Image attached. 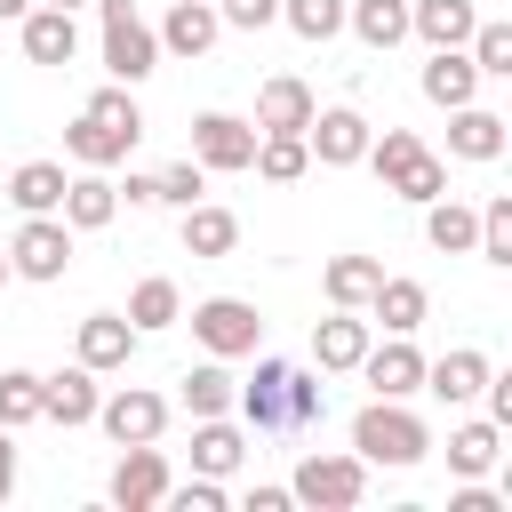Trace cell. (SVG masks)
I'll use <instances>...</instances> for the list:
<instances>
[{
	"label": "cell",
	"mask_w": 512,
	"mask_h": 512,
	"mask_svg": "<svg viewBox=\"0 0 512 512\" xmlns=\"http://www.w3.org/2000/svg\"><path fill=\"white\" fill-rule=\"evenodd\" d=\"M240 504H248V512H288V504H296V496H288V488H248V496H240Z\"/></svg>",
	"instance_id": "c3c4849f"
},
{
	"label": "cell",
	"mask_w": 512,
	"mask_h": 512,
	"mask_svg": "<svg viewBox=\"0 0 512 512\" xmlns=\"http://www.w3.org/2000/svg\"><path fill=\"white\" fill-rule=\"evenodd\" d=\"M8 496H16V432L0 424V504H8Z\"/></svg>",
	"instance_id": "bcb514c9"
},
{
	"label": "cell",
	"mask_w": 512,
	"mask_h": 512,
	"mask_svg": "<svg viewBox=\"0 0 512 512\" xmlns=\"http://www.w3.org/2000/svg\"><path fill=\"white\" fill-rule=\"evenodd\" d=\"M216 16L232 32H264V24H280V0H216Z\"/></svg>",
	"instance_id": "ee69618b"
},
{
	"label": "cell",
	"mask_w": 512,
	"mask_h": 512,
	"mask_svg": "<svg viewBox=\"0 0 512 512\" xmlns=\"http://www.w3.org/2000/svg\"><path fill=\"white\" fill-rule=\"evenodd\" d=\"M104 496H112L120 512H160V496H168V456H160L152 440H136V448H120V464H112V480H104Z\"/></svg>",
	"instance_id": "8fae6325"
},
{
	"label": "cell",
	"mask_w": 512,
	"mask_h": 512,
	"mask_svg": "<svg viewBox=\"0 0 512 512\" xmlns=\"http://www.w3.org/2000/svg\"><path fill=\"white\" fill-rule=\"evenodd\" d=\"M488 352H472V344H456V352H440V360H424V392L432 400H448V408H464V400H480V384H488Z\"/></svg>",
	"instance_id": "ffe728a7"
},
{
	"label": "cell",
	"mask_w": 512,
	"mask_h": 512,
	"mask_svg": "<svg viewBox=\"0 0 512 512\" xmlns=\"http://www.w3.org/2000/svg\"><path fill=\"white\" fill-rule=\"evenodd\" d=\"M504 144H512V120L488 112L480 96L448 112V160H504Z\"/></svg>",
	"instance_id": "4fadbf2b"
},
{
	"label": "cell",
	"mask_w": 512,
	"mask_h": 512,
	"mask_svg": "<svg viewBox=\"0 0 512 512\" xmlns=\"http://www.w3.org/2000/svg\"><path fill=\"white\" fill-rule=\"evenodd\" d=\"M360 352H368V320L344 312V304H328V320H312V368L320 376H352Z\"/></svg>",
	"instance_id": "9a60e30c"
},
{
	"label": "cell",
	"mask_w": 512,
	"mask_h": 512,
	"mask_svg": "<svg viewBox=\"0 0 512 512\" xmlns=\"http://www.w3.org/2000/svg\"><path fill=\"white\" fill-rule=\"evenodd\" d=\"M472 256H488V264H512V192H488V200H480Z\"/></svg>",
	"instance_id": "74e56055"
},
{
	"label": "cell",
	"mask_w": 512,
	"mask_h": 512,
	"mask_svg": "<svg viewBox=\"0 0 512 512\" xmlns=\"http://www.w3.org/2000/svg\"><path fill=\"white\" fill-rule=\"evenodd\" d=\"M8 200H16V216H56V200H64V160H24V168L8 176Z\"/></svg>",
	"instance_id": "4dcf8cb0"
},
{
	"label": "cell",
	"mask_w": 512,
	"mask_h": 512,
	"mask_svg": "<svg viewBox=\"0 0 512 512\" xmlns=\"http://www.w3.org/2000/svg\"><path fill=\"white\" fill-rule=\"evenodd\" d=\"M240 424L248 432H312L328 416V384L320 368H296V360H256V376L232 392Z\"/></svg>",
	"instance_id": "6da1fadb"
},
{
	"label": "cell",
	"mask_w": 512,
	"mask_h": 512,
	"mask_svg": "<svg viewBox=\"0 0 512 512\" xmlns=\"http://www.w3.org/2000/svg\"><path fill=\"white\" fill-rule=\"evenodd\" d=\"M416 152H424V136H416V128H376V136H368V152H360V160H368V168H376V176H384V184H392V176H400V168H408V160H416Z\"/></svg>",
	"instance_id": "60d3db41"
},
{
	"label": "cell",
	"mask_w": 512,
	"mask_h": 512,
	"mask_svg": "<svg viewBox=\"0 0 512 512\" xmlns=\"http://www.w3.org/2000/svg\"><path fill=\"white\" fill-rule=\"evenodd\" d=\"M240 464H248V424H232V416H192V472L232 480Z\"/></svg>",
	"instance_id": "ac0fdd59"
},
{
	"label": "cell",
	"mask_w": 512,
	"mask_h": 512,
	"mask_svg": "<svg viewBox=\"0 0 512 512\" xmlns=\"http://www.w3.org/2000/svg\"><path fill=\"white\" fill-rule=\"evenodd\" d=\"M264 184H296V176H312V152H304V136H256V160H248Z\"/></svg>",
	"instance_id": "e575fe53"
},
{
	"label": "cell",
	"mask_w": 512,
	"mask_h": 512,
	"mask_svg": "<svg viewBox=\"0 0 512 512\" xmlns=\"http://www.w3.org/2000/svg\"><path fill=\"white\" fill-rule=\"evenodd\" d=\"M288 496L296 504H320V512H352L360 496H368V464L344 448H312V456H296V472H288Z\"/></svg>",
	"instance_id": "277c9868"
},
{
	"label": "cell",
	"mask_w": 512,
	"mask_h": 512,
	"mask_svg": "<svg viewBox=\"0 0 512 512\" xmlns=\"http://www.w3.org/2000/svg\"><path fill=\"white\" fill-rule=\"evenodd\" d=\"M176 320H184V288H176V280L152 272V280L128 288V328H136V336H160V328H176Z\"/></svg>",
	"instance_id": "f546056e"
},
{
	"label": "cell",
	"mask_w": 512,
	"mask_h": 512,
	"mask_svg": "<svg viewBox=\"0 0 512 512\" xmlns=\"http://www.w3.org/2000/svg\"><path fill=\"white\" fill-rule=\"evenodd\" d=\"M88 8L104 16V72H112L120 88L152 80V72H160V32L136 16V0H88Z\"/></svg>",
	"instance_id": "3957f363"
},
{
	"label": "cell",
	"mask_w": 512,
	"mask_h": 512,
	"mask_svg": "<svg viewBox=\"0 0 512 512\" xmlns=\"http://www.w3.org/2000/svg\"><path fill=\"white\" fill-rule=\"evenodd\" d=\"M368 312L384 320V336H416V328H424V312H432V288H424V280H408V272H384V280H376V296H368Z\"/></svg>",
	"instance_id": "44dd1931"
},
{
	"label": "cell",
	"mask_w": 512,
	"mask_h": 512,
	"mask_svg": "<svg viewBox=\"0 0 512 512\" xmlns=\"http://www.w3.org/2000/svg\"><path fill=\"white\" fill-rule=\"evenodd\" d=\"M8 280H16V272H8V248H0V288H8Z\"/></svg>",
	"instance_id": "f907efd6"
},
{
	"label": "cell",
	"mask_w": 512,
	"mask_h": 512,
	"mask_svg": "<svg viewBox=\"0 0 512 512\" xmlns=\"http://www.w3.org/2000/svg\"><path fill=\"white\" fill-rule=\"evenodd\" d=\"M24 8H32V0H0V24H8V16H24Z\"/></svg>",
	"instance_id": "681fc988"
},
{
	"label": "cell",
	"mask_w": 512,
	"mask_h": 512,
	"mask_svg": "<svg viewBox=\"0 0 512 512\" xmlns=\"http://www.w3.org/2000/svg\"><path fill=\"white\" fill-rule=\"evenodd\" d=\"M8 272L16 280H64L72 272V224L64 216H24L16 224V240H8Z\"/></svg>",
	"instance_id": "8992f818"
},
{
	"label": "cell",
	"mask_w": 512,
	"mask_h": 512,
	"mask_svg": "<svg viewBox=\"0 0 512 512\" xmlns=\"http://www.w3.org/2000/svg\"><path fill=\"white\" fill-rule=\"evenodd\" d=\"M192 160L208 176H240L256 160V120H232V112H200L192 120Z\"/></svg>",
	"instance_id": "ba28073f"
},
{
	"label": "cell",
	"mask_w": 512,
	"mask_h": 512,
	"mask_svg": "<svg viewBox=\"0 0 512 512\" xmlns=\"http://www.w3.org/2000/svg\"><path fill=\"white\" fill-rule=\"evenodd\" d=\"M216 32H224L216 0H176V8L160 16V56H208Z\"/></svg>",
	"instance_id": "7402d4cb"
},
{
	"label": "cell",
	"mask_w": 512,
	"mask_h": 512,
	"mask_svg": "<svg viewBox=\"0 0 512 512\" xmlns=\"http://www.w3.org/2000/svg\"><path fill=\"white\" fill-rule=\"evenodd\" d=\"M152 192H160V208H192V200L208 192V168H200V160L184 152V160H168V168L152 176Z\"/></svg>",
	"instance_id": "b9f144b4"
},
{
	"label": "cell",
	"mask_w": 512,
	"mask_h": 512,
	"mask_svg": "<svg viewBox=\"0 0 512 512\" xmlns=\"http://www.w3.org/2000/svg\"><path fill=\"white\" fill-rule=\"evenodd\" d=\"M88 120H104V128L128 136V144H144V104H136V88H120V80L88 96Z\"/></svg>",
	"instance_id": "d590c367"
},
{
	"label": "cell",
	"mask_w": 512,
	"mask_h": 512,
	"mask_svg": "<svg viewBox=\"0 0 512 512\" xmlns=\"http://www.w3.org/2000/svg\"><path fill=\"white\" fill-rule=\"evenodd\" d=\"M64 152H72L80 168H120V160H128L136 144H128V136H112L104 120H88V112H80V120L64 128Z\"/></svg>",
	"instance_id": "d6a6232c"
},
{
	"label": "cell",
	"mask_w": 512,
	"mask_h": 512,
	"mask_svg": "<svg viewBox=\"0 0 512 512\" xmlns=\"http://www.w3.org/2000/svg\"><path fill=\"white\" fill-rule=\"evenodd\" d=\"M0 424H8V432L40 424V376H32V368H0Z\"/></svg>",
	"instance_id": "ab89813d"
},
{
	"label": "cell",
	"mask_w": 512,
	"mask_h": 512,
	"mask_svg": "<svg viewBox=\"0 0 512 512\" xmlns=\"http://www.w3.org/2000/svg\"><path fill=\"white\" fill-rule=\"evenodd\" d=\"M96 424H104L112 448H136V440H160V432H168V400L144 392V384H120V392L96 400Z\"/></svg>",
	"instance_id": "52a82bcc"
},
{
	"label": "cell",
	"mask_w": 512,
	"mask_h": 512,
	"mask_svg": "<svg viewBox=\"0 0 512 512\" xmlns=\"http://www.w3.org/2000/svg\"><path fill=\"white\" fill-rule=\"evenodd\" d=\"M384 192H400L408 208H424V200H440V192H448V160H440V152L424 144V152H416V160H408V168H400V176H392Z\"/></svg>",
	"instance_id": "8d00e7d4"
},
{
	"label": "cell",
	"mask_w": 512,
	"mask_h": 512,
	"mask_svg": "<svg viewBox=\"0 0 512 512\" xmlns=\"http://www.w3.org/2000/svg\"><path fill=\"white\" fill-rule=\"evenodd\" d=\"M184 320H192V336H200L208 360H248V352L264 344V320H256L248 296H200Z\"/></svg>",
	"instance_id": "5b68a950"
},
{
	"label": "cell",
	"mask_w": 512,
	"mask_h": 512,
	"mask_svg": "<svg viewBox=\"0 0 512 512\" xmlns=\"http://www.w3.org/2000/svg\"><path fill=\"white\" fill-rule=\"evenodd\" d=\"M168 512H224V480H208V472H192V480H168V496H160Z\"/></svg>",
	"instance_id": "7bdbcfd3"
},
{
	"label": "cell",
	"mask_w": 512,
	"mask_h": 512,
	"mask_svg": "<svg viewBox=\"0 0 512 512\" xmlns=\"http://www.w3.org/2000/svg\"><path fill=\"white\" fill-rule=\"evenodd\" d=\"M16 40H24V56H32V64H72V48H80V24H72V8H48V0H32V8L16 16Z\"/></svg>",
	"instance_id": "2e32d148"
},
{
	"label": "cell",
	"mask_w": 512,
	"mask_h": 512,
	"mask_svg": "<svg viewBox=\"0 0 512 512\" xmlns=\"http://www.w3.org/2000/svg\"><path fill=\"white\" fill-rule=\"evenodd\" d=\"M312 112H320V96H312L296 72H272V80L256 88V136H304Z\"/></svg>",
	"instance_id": "7c38bea8"
},
{
	"label": "cell",
	"mask_w": 512,
	"mask_h": 512,
	"mask_svg": "<svg viewBox=\"0 0 512 512\" xmlns=\"http://www.w3.org/2000/svg\"><path fill=\"white\" fill-rule=\"evenodd\" d=\"M352 376H368L376 400H416V392H424V352H416L408 336H384V344L368 336V352H360Z\"/></svg>",
	"instance_id": "30bf717a"
},
{
	"label": "cell",
	"mask_w": 512,
	"mask_h": 512,
	"mask_svg": "<svg viewBox=\"0 0 512 512\" xmlns=\"http://www.w3.org/2000/svg\"><path fill=\"white\" fill-rule=\"evenodd\" d=\"M128 208H160V192H152V176H128V184H112Z\"/></svg>",
	"instance_id": "7dc6e473"
},
{
	"label": "cell",
	"mask_w": 512,
	"mask_h": 512,
	"mask_svg": "<svg viewBox=\"0 0 512 512\" xmlns=\"http://www.w3.org/2000/svg\"><path fill=\"white\" fill-rule=\"evenodd\" d=\"M416 88H424V104L456 112V104H472V96H480V72H472V56H464V48H432V64L416 72Z\"/></svg>",
	"instance_id": "603a6c76"
},
{
	"label": "cell",
	"mask_w": 512,
	"mask_h": 512,
	"mask_svg": "<svg viewBox=\"0 0 512 512\" xmlns=\"http://www.w3.org/2000/svg\"><path fill=\"white\" fill-rule=\"evenodd\" d=\"M464 56H472L480 80H512V24H504V16H480L472 40H464Z\"/></svg>",
	"instance_id": "836d02e7"
},
{
	"label": "cell",
	"mask_w": 512,
	"mask_h": 512,
	"mask_svg": "<svg viewBox=\"0 0 512 512\" xmlns=\"http://www.w3.org/2000/svg\"><path fill=\"white\" fill-rule=\"evenodd\" d=\"M56 216H64L72 232H104V224L120 216V192H112V176H104V168H80V176H64V200H56Z\"/></svg>",
	"instance_id": "d6986e66"
},
{
	"label": "cell",
	"mask_w": 512,
	"mask_h": 512,
	"mask_svg": "<svg viewBox=\"0 0 512 512\" xmlns=\"http://www.w3.org/2000/svg\"><path fill=\"white\" fill-rule=\"evenodd\" d=\"M96 400H104V392H96V368H80V360L56 368V376H40V416L64 424V432H72V424H96Z\"/></svg>",
	"instance_id": "e0dca14e"
},
{
	"label": "cell",
	"mask_w": 512,
	"mask_h": 512,
	"mask_svg": "<svg viewBox=\"0 0 512 512\" xmlns=\"http://www.w3.org/2000/svg\"><path fill=\"white\" fill-rule=\"evenodd\" d=\"M48 8H88V0H48Z\"/></svg>",
	"instance_id": "816d5d0a"
},
{
	"label": "cell",
	"mask_w": 512,
	"mask_h": 512,
	"mask_svg": "<svg viewBox=\"0 0 512 512\" xmlns=\"http://www.w3.org/2000/svg\"><path fill=\"white\" fill-rule=\"evenodd\" d=\"M472 24H480L472 0H408V32H416L424 48H464Z\"/></svg>",
	"instance_id": "cb8c5ba5"
},
{
	"label": "cell",
	"mask_w": 512,
	"mask_h": 512,
	"mask_svg": "<svg viewBox=\"0 0 512 512\" xmlns=\"http://www.w3.org/2000/svg\"><path fill=\"white\" fill-rule=\"evenodd\" d=\"M496 456H504V424L472 416V424H456V432H448V472H456V480H488V472H496Z\"/></svg>",
	"instance_id": "d4e9b609"
},
{
	"label": "cell",
	"mask_w": 512,
	"mask_h": 512,
	"mask_svg": "<svg viewBox=\"0 0 512 512\" xmlns=\"http://www.w3.org/2000/svg\"><path fill=\"white\" fill-rule=\"evenodd\" d=\"M232 248H240V216L216 200H192L184 208V256H232Z\"/></svg>",
	"instance_id": "83f0119b"
},
{
	"label": "cell",
	"mask_w": 512,
	"mask_h": 512,
	"mask_svg": "<svg viewBox=\"0 0 512 512\" xmlns=\"http://www.w3.org/2000/svg\"><path fill=\"white\" fill-rule=\"evenodd\" d=\"M448 512H504V496H496V488H480V480H464V488L448 496Z\"/></svg>",
	"instance_id": "f6af8a7d"
},
{
	"label": "cell",
	"mask_w": 512,
	"mask_h": 512,
	"mask_svg": "<svg viewBox=\"0 0 512 512\" xmlns=\"http://www.w3.org/2000/svg\"><path fill=\"white\" fill-rule=\"evenodd\" d=\"M472 232H480V208H464L456 192L424 200V240H432L440 256H472Z\"/></svg>",
	"instance_id": "4316f807"
},
{
	"label": "cell",
	"mask_w": 512,
	"mask_h": 512,
	"mask_svg": "<svg viewBox=\"0 0 512 512\" xmlns=\"http://www.w3.org/2000/svg\"><path fill=\"white\" fill-rule=\"evenodd\" d=\"M344 32L384 56V48L408 40V0H344Z\"/></svg>",
	"instance_id": "484cf974"
},
{
	"label": "cell",
	"mask_w": 512,
	"mask_h": 512,
	"mask_svg": "<svg viewBox=\"0 0 512 512\" xmlns=\"http://www.w3.org/2000/svg\"><path fill=\"white\" fill-rule=\"evenodd\" d=\"M368 112H352V104H320L312 112V128H304V152L320 160V168H360V152H368Z\"/></svg>",
	"instance_id": "9c48e42d"
},
{
	"label": "cell",
	"mask_w": 512,
	"mask_h": 512,
	"mask_svg": "<svg viewBox=\"0 0 512 512\" xmlns=\"http://www.w3.org/2000/svg\"><path fill=\"white\" fill-rule=\"evenodd\" d=\"M424 448H432L424 416H416L408 400H376V392H368V408L352 416V456H360L368 472H376V464L408 472V464H424Z\"/></svg>",
	"instance_id": "7a4b0ae2"
},
{
	"label": "cell",
	"mask_w": 512,
	"mask_h": 512,
	"mask_svg": "<svg viewBox=\"0 0 512 512\" xmlns=\"http://www.w3.org/2000/svg\"><path fill=\"white\" fill-rule=\"evenodd\" d=\"M280 24H288L296 40H312V48H320V40H336V32H344V0H280Z\"/></svg>",
	"instance_id": "f35d334b"
},
{
	"label": "cell",
	"mask_w": 512,
	"mask_h": 512,
	"mask_svg": "<svg viewBox=\"0 0 512 512\" xmlns=\"http://www.w3.org/2000/svg\"><path fill=\"white\" fill-rule=\"evenodd\" d=\"M176 384H184V416H232V392H240V384H232L224 360H200V368H184Z\"/></svg>",
	"instance_id": "1f68e13d"
},
{
	"label": "cell",
	"mask_w": 512,
	"mask_h": 512,
	"mask_svg": "<svg viewBox=\"0 0 512 512\" xmlns=\"http://www.w3.org/2000/svg\"><path fill=\"white\" fill-rule=\"evenodd\" d=\"M376 280H384L376 256H328V264H320V288H328V304H344V312H368Z\"/></svg>",
	"instance_id": "f1b7e54d"
},
{
	"label": "cell",
	"mask_w": 512,
	"mask_h": 512,
	"mask_svg": "<svg viewBox=\"0 0 512 512\" xmlns=\"http://www.w3.org/2000/svg\"><path fill=\"white\" fill-rule=\"evenodd\" d=\"M136 328H128V312H88L80 320V336H72V352H80V368H96V376H112V368H128L136 360Z\"/></svg>",
	"instance_id": "5bb4252c"
}]
</instances>
